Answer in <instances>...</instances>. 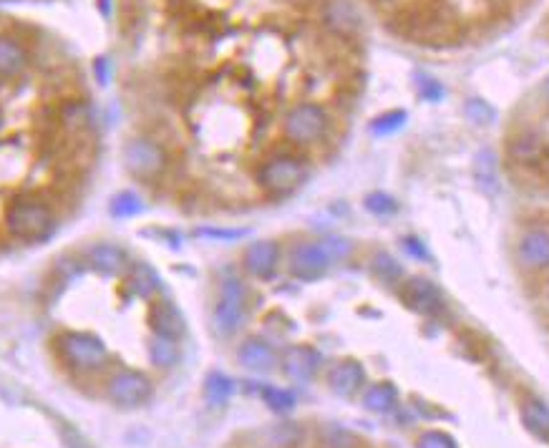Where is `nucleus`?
Wrapping results in <instances>:
<instances>
[{"mask_svg":"<svg viewBox=\"0 0 549 448\" xmlns=\"http://www.w3.org/2000/svg\"><path fill=\"white\" fill-rule=\"evenodd\" d=\"M282 250L275 239H257L253 244L245 247L242 252V268L247 275H253L257 280H270L278 268H280Z\"/></svg>","mask_w":549,"mask_h":448,"instance_id":"9d476101","label":"nucleus"},{"mask_svg":"<svg viewBox=\"0 0 549 448\" xmlns=\"http://www.w3.org/2000/svg\"><path fill=\"white\" fill-rule=\"evenodd\" d=\"M26 66L28 53L23 44L8 33H0V76H18Z\"/></svg>","mask_w":549,"mask_h":448,"instance_id":"6ab92c4d","label":"nucleus"},{"mask_svg":"<svg viewBox=\"0 0 549 448\" xmlns=\"http://www.w3.org/2000/svg\"><path fill=\"white\" fill-rule=\"evenodd\" d=\"M308 177H311V166L300 154H293V151L270 154L268 159L257 164V172H254L260 189L275 199L297 192L308 181Z\"/></svg>","mask_w":549,"mask_h":448,"instance_id":"20e7f679","label":"nucleus"},{"mask_svg":"<svg viewBox=\"0 0 549 448\" xmlns=\"http://www.w3.org/2000/svg\"><path fill=\"white\" fill-rule=\"evenodd\" d=\"M371 268H373V272H375L381 280H386V283H396V280H401L403 277V269H401V265H399V260H396V257H391L388 252L373 254Z\"/></svg>","mask_w":549,"mask_h":448,"instance_id":"bb28decb","label":"nucleus"},{"mask_svg":"<svg viewBox=\"0 0 549 448\" xmlns=\"http://www.w3.org/2000/svg\"><path fill=\"white\" fill-rule=\"evenodd\" d=\"M366 210L383 217V214H393V212L399 210V204H396V199L388 196L386 192H371V195L366 196Z\"/></svg>","mask_w":549,"mask_h":448,"instance_id":"c756f323","label":"nucleus"},{"mask_svg":"<svg viewBox=\"0 0 549 448\" xmlns=\"http://www.w3.org/2000/svg\"><path fill=\"white\" fill-rule=\"evenodd\" d=\"M3 224L8 235L26 244H38L59 229V217L53 204L38 195H18L5 207Z\"/></svg>","mask_w":549,"mask_h":448,"instance_id":"f257e3e1","label":"nucleus"},{"mask_svg":"<svg viewBox=\"0 0 549 448\" xmlns=\"http://www.w3.org/2000/svg\"><path fill=\"white\" fill-rule=\"evenodd\" d=\"M326 23L335 30V33L351 36V33H356L358 30L360 18H358L356 8H353L351 3H345V0H333L326 11Z\"/></svg>","mask_w":549,"mask_h":448,"instance_id":"412c9836","label":"nucleus"},{"mask_svg":"<svg viewBox=\"0 0 549 448\" xmlns=\"http://www.w3.org/2000/svg\"><path fill=\"white\" fill-rule=\"evenodd\" d=\"M250 308V292L239 275H224L212 305V330L217 338H232L239 332Z\"/></svg>","mask_w":549,"mask_h":448,"instance_id":"39448f33","label":"nucleus"},{"mask_svg":"<svg viewBox=\"0 0 549 448\" xmlns=\"http://www.w3.org/2000/svg\"><path fill=\"white\" fill-rule=\"evenodd\" d=\"M232 396V380L224 373H209L205 380V401L214 408H220Z\"/></svg>","mask_w":549,"mask_h":448,"instance_id":"393cba45","label":"nucleus"},{"mask_svg":"<svg viewBox=\"0 0 549 448\" xmlns=\"http://www.w3.org/2000/svg\"><path fill=\"white\" fill-rule=\"evenodd\" d=\"M421 86H424V96L426 99H431V101H436V99H441V93H444V89L433 81V78H424L421 81Z\"/></svg>","mask_w":549,"mask_h":448,"instance_id":"72a5a7b5","label":"nucleus"},{"mask_svg":"<svg viewBox=\"0 0 549 448\" xmlns=\"http://www.w3.org/2000/svg\"><path fill=\"white\" fill-rule=\"evenodd\" d=\"M141 212V196L134 192H119V195L111 199V214L114 217H134Z\"/></svg>","mask_w":549,"mask_h":448,"instance_id":"cd10ccee","label":"nucleus"},{"mask_svg":"<svg viewBox=\"0 0 549 448\" xmlns=\"http://www.w3.org/2000/svg\"><path fill=\"white\" fill-rule=\"evenodd\" d=\"M81 260L89 269L99 272V275H109V277L111 275H124L132 265L129 252L117 242H93L91 247L84 250Z\"/></svg>","mask_w":549,"mask_h":448,"instance_id":"1a4fd4ad","label":"nucleus"},{"mask_svg":"<svg viewBox=\"0 0 549 448\" xmlns=\"http://www.w3.org/2000/svg\"><path fill=\"white\" fill-rule=\"evenodd\" d=\"M320 363H323L320 353L311 345H290L280 358L282 373L287 375L290 380H295V383L312 380L315 373L320 371Z\"/></svg>","mask_w":549,"mask_h":448,"instance_id":"ddd939ff","label":"nucleus"},{"mask_svg":"<svg viewBox=\"0 0 549 448\" xmlns=\"http://www.w3.org/2000/svg\"><path fill=\"white\" fill-rule=\"evenodd\" d=\"M327 386L335 396L341 398H351L356 396L358 390L366 386V371L363 365L353 358L338 360L330 371H327Z\"/></svg>","mask_w":549,"mask_h":448,"instance_id":"dca6fc26","label":"nucleus"},{"mask_svg":"<svg viewBox=\"0 0 549 448\" xmlns=\"http://www.w3.org/2000/svg\"><path fill=\"white\" fill-rule=\"evenodd\" d=\"M147 323L154 335H162V338H172L179 340L184 335V317L179 313V308L166 298L151 300L147 313Z\"/></svg>","mask_w":549,"mask_h":448,"instance_id":"4468645a","label":"nucleus"},{"mask_svg":"<svg viewBox=\"0 0 549 448\" xmlns=\"http://www.w3.org/2000/svg\"><path fill=\"white\" fill-rule=\"evenodd\" d=\"M353 250V244L345 237L330 235L323 239H303L290 247L287 254V272L300 283H312L327 275V269L335 262L345 260Z\"/></svg>","mask_w":549,"mask_h":448,"instance_id":"f03ea898","label":"nucleus"},{"mask_svg":"<svg viewBox=\"0 0 549 448\" xmlns=\"http://www.w3.org/2000/svg\"><path fill=\"white\" fill-rule=\"evenodd\" d=\"M106 398L119 408H139L149 404L154 396V383L147 373L134 371V368H114L104 383Z\"/></svg>","mask_w":549,"mask_h":448,"instance_id":"6e6552de","label":"nucleus"},{"mask_svg":"<svg viewBox=\"0 0 549 448\" xmlns=\"http://www.w3.org/2000/svg\"><path fill=\"white\" fill-rule=\"evenodd\" d=\"M147 353L151 365H157V368H174L179 363V345L177 340H172V338H162V335H154V332H151Z\"/></svg>","mask_w":549,"mask_h":448,"instance_id":"4be33fe9","label":"nucleus"},{"mask_svg":"<svg viewBox=\"0 0 549 448\" xmlns=\"http://www.w3.org/2000/svg\"><path fill=\"white\" fill-rule=\"evenodd\" d=\"M124 284L126 290L134 295V298L151 300L157 292H159V277L157 272L149 268L147 262H132L129 269L124 272Z\"/></svg>","mask_w":549,"mask_h":448,"instance_id":"a211bd4d","label":"nucleus"},{"mask_svg":"<svg viewBox=\"0 0 549 448\" xmlns=\"http://www.w3.org/2000/svg\"><path fill=\"white\" fill-rule=\"evenodd\" d=\"M199 237H214V239H239L245 237V229H199Z\"/></svg>","mask_w":549,"mask_h":448,"instance_id":"473e14b6","label":"nucleus"},{"mask_svg":"<svg viewBox=\"0 0 549 448\" xmlns=\"http://www.w3.org/2000/svg\"><path fill=\"white\" fill-rule=\"evenodd\" d=\"M260 396H262V401H265L275 413H287V411L295 408V393H293V390L265 386V388L260 390Z\"/></svg>","mask_w":549,"mask_h":448,"instance_id":"a878e982","label":"nucleus"},{"mask_svg":"<svg viewBox=\"0 0 549 448\" xmlns=\"http://www.w3.org/2000/svg\"><path fill=\"white\" fill-rule=\"evenodd\" d=\"M93 71H96V78H99L101 84H109V60L96 59V66H93Z\"/></svg>","mask_w":549,"mask_h":448,"instance_id":"f704fd0d","label":"nucleus"},{"mask_svg":"<svg viewBox=\"0 0 549 448\" xmlns=\"http://www.w3.org/2000/svg\"><path fill=\"white\" fill-rule=\"evenodd\" d=\"M418 448H459L456 446V441L451 438L448 434H444V431H426V434L418 438V444H416Z\"/></svg>","mask_w":549,"mask_h":448,"instance_id":"7c9ffc66","label":"nucleus"},{"mask_svg":"<svg viewBox=\"0 0 549 448\" xmlns=\"http://www.w3.org/2000/svg\"><path fill=\"white\" fill-rule=\"evenodd\" d=\"M330 129V116L315 101H300L282 119V136L295 147H312L323 141Z\"/></svg>","mask_w":549,"mask_h":448,"instance_id":"0eeeda50","label":"nucleus"},{"mask_svg":"<svg viewBox=\"0 0 549 448\" xmlns=\"http://www.w3.org/2000/svg\"><path fill=\"white\" fill-rule=\"evenodd\" d=\"M474 177L476 184L487 192V195H497L499 192V169H497V159L489 149L479 151L474 162Z\"/></svg>","mask_w":549,"mask_h":448,"instance_id":"5701e85b","label":"nucleus"},{"mask_svg":"<svg viewBox=\"0 0 549 448\" xmlns=\"http://www.w3.org/2000/svg\"><path fill=\"white\" fill-rule=\"evenodd\" d=\"M521 423L527 426V431L549 444V405L539 398H529L521 405Z\"/></svg>","mask_w":549,"mask_h":448,"instance_id":"aec40b11","label":"nucleus"},{"mask_svg":"<svg viewBox=\"0 0 549 448\" xmlns=\"http://www.w3.org/2000/svg\"><path fill=\"white\" fill-rule=\"evenodd\" d=\"M403 124H406V111H388L383 116L373 119L371 132L378 136H386L393 134V132H399Z\"/></svg>","mask_w":549,"mask_h":448,"instance_id":"c85d7f7f","label":"nucleus"},{"mask_svg":"<svg viewBox=\"0 0 549 448\" xmlns=\"http://www.w3.org/2000/svg\"><path fill=\"white\" fill-rule=\"evenodd\" d=\"M466 116L474 124H489L494 119V108L481 99H472V101H466Z\"/></svg>","mask_w":549,"mask_h":448,"instance_id":"2f4dec72","label":"nucleus"},{"mask_svg":"<svg viewBox=\"0 0 549 448\" xmlns=\"http://www.w3.org/2000/svg\"><path fill=\"white\" fill-rule=\"evenodd\" d=\"M238 363L253 373H268L280 363V358L278 350L265 338H247L238 348Z\"/></svg>","mask_w":549,"mask_h":448,"instance_id":"f3484780","label":"nucleus"},{"mask_svg":"<svg viewBox=\"0 0 549 448\" xmlns=\"http://www.w3.org/2000/svg\"><path fill=\"white\" fill-rule=\"evenodd\" d=\"M517 262L529 272L549 269V229L529 227L517 239Z\"/></svg>","mask_w":549,"mask_h":448,"instance_id":"9b49d317","label":"nucleus"},{"mask_svg":"<svg viewBox=\"0 0 549 448\" xmlns=\"http://www.w3.org/2000/svg\"><path fill=\"white\" fill-rule=\"evenodd\" d=\"M545 295H547V302H549V283H547V290H545Z\"/></svg>","mask_w":549,"mask_h":448,"instance_id":"e433bc0d","label":"nucleus"},{"mask_svg":"<svg viewBox=\"0 0 549 448\" xmlns=\"http://www.w3.org/2000/svg\"><path fill=\"white\" fill-rule=\"evenodd\" d=\"M121 162H124V169L129 172V177H134L136 181H144V184L159 181L169 172V166H172L166 147L159 139H154V136L149 134L132 136L124 144Z\"/></svg>","mask_w":549,"mask_h":448,"instance_id":"423d86ee","label":"nucleus"},{"mask_svg":"<svg viewBox=\"0 0 549 448\" xmlns=\"http://www.w3.org/2000/svg\"><path fill=\"white\" fill-rule=\"evenodd\" d=\"M401 300L406 302V308H411L421 315H436L444 310V295L436 287V283H431L426 277H411L406 280L401 287Z\"/></svg>","mask_w":549,"mask_h":448,"instance_id":"f8f14e48","label":"nucleus"},{"mask_svg":"<svg viewBox=\"0 0 549 448\" xmlns=\"http://www.w3.org/2000/svg\"><path fill=\"white\" fill-rule=\"evenodd\" d=\"M547 154V141L535 132H520L506 144V156L517 166H527V169H537V166L545 164Z\"/></svg>","mask_w":549,"mask_h":448,"instance_id":"2eb2a0df","label":"nucleus"},{"mask_svg":"<svg viewBox=\"0 0 549 448\" xmlns=\"http://www.w3.org/2000/svg\"><path fill=\"white\" fill-rule=\"evenodd\" d=\"M396 401H399V390L393 383H375L363 393V405L371 413H388V411H393Z\"/></svg>","mask_w":549,"mask_h":448,"instance_id":"b1692460","label":"nucleus"},{"mask_svg":"<svg viewBox=\"0 0 549 448\" xmlns=\"http://www.w3.org/2000/svg\"><path fill=\"white\" fill-rule=\"evenodd\" d=\"M53 353L61 365L76 375L99 373L109 363L104 340L86 330H61L53 338Z\"/></svg>","mask_w":549,"mask_h":448,"instance_id":"7ed1b4c3","label":"nucleus"},{"mask_svg":"<svg viewBox=\"0 0 549 448\" xmlns=\"http://www.w3.org/2000/svg\"><path fill=\"white\" fill-rule=\"evenodd\" d=\"M403 244H406V250H408L411 254H416V257H429V254H426V250L421 247V242H418V239L408 237L406 242H403Z\"/></svg>","mask_w":549,"mask_h":448,"instance_id":"c9c22d12","label":"nucleus"}]
</instances>
